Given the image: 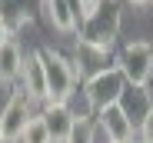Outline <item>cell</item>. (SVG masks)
Masks as SVG:
<instances>
[{"label":"cell","mask_w":153,"mask_h":143,"mask_svg":"<svg viewBox=\"0 0 153 143\" xmlns=\"http://www.w3.org/2000/svg\"><path fill=\"white\" fill-rule=\"evenodd\" d=\"M120 27V7L117 0H100L80 23V43L90 50H110V43Z\"/></svg>","instance_id":"6da1fadb"},{"label":"cell","mask_w":153,"mask_h":143,"mask_svg":"<svg viewBox=\"0 0 153 143\" xmlns=\"http://www.w3.org/2000/svg\"><path fill=\"white\" fill-rule=\"evenodd\" d=\"M40 67L47 80V103H67L76 93V67L57 50H40Z\"/></svg>","instance_id":"7a4b0ae2"},{"label":"cell","mask_w":153,"mask_h":143,"mask_svg":"<svg viewBox=\"0 0 153 143\" xmlns=\"http://www.w3.org/2000/svg\"><path fill=\"white\" fill-rule=\"evenodd\" d=\"M117 70L123 73L126 87H146L150 77H153V47L143 43V40L126 43L117 57Z\"/></svg>","instance_id":"3957f363"},{"label":"cell","mask_w":153,"mask_h":143,"mask_svg":"<svg viewBox=\"0 0 153 143\" xmlns=\"http://www.w3.org/2000/svg\"><path fill=\"white\" fill-rule=\"evenodd\" d=\"M123 90H126V80H123V73H120L117 67L100 70V73L87 77V83H83V93H87V100H90L93 113H100V110H107V107L120 103Z\"/></svg>","instance_id":"277c9868"},{"label":"cell","mask_w":153,"mask_h":143,"mask_svg":"<svg viewBox=\"0 0 153 143\" xmlns=\"http://www.w3.org/2000/svg\"><path fill=\"white\" fill-rule=\"evenodd\" d=\"M30 97L27 93H13V97L7 100V107L0 110V127H4V140L7 143H20V136H23V130H27V123H30V116H33V110H30Z\"/></svg>","instance_id":"5b68a950"},{"label":"cell","mask_w":153,"mask_h":143,"mask_svg":"<svg viewBox=\"0 0 153 143\" xmlns=\"http://www.w3.org/2000/svg\"><path fill=\"white\" fill-rule=\"evenodd\" d=\"M93 120H97L100 130L110 136V143H130V140H133V130H137V127L130 123V116L123 113L120 103H113V107H107V110L93 113Z\"/></svg>","instance_id":"8992f818"},{"label":"cell","mask_w":153,"mask_h":143,"mask_svg":"<svg viewBox=\"0 0 153 143\" xmlns=\"http://www.w3.org/2000/svg\"><path fill=\"white\" fill-rule=\"evenodd\" d=\"M40 120H43V127H47V133H50L53 143H67V136H70L73 127H76V116L70 113L67 103H43Z\"/></svg>","instance_id":"52a82bcc"},{"label":"cell","mask_w":153,"mask_h":143,"mask_svg":"<svg viewBox=\"0 0 153 143\" xmlns=\"http://www.w3.org/2000/svg\"><path fill=\"white\" fill-rule=\"evenodd\" d=\"M23 90L20 93H27L30 100H43L47 103V80H43V67H40V53H30V57H23Z\"/></svg>","instance_id":"ba28073f"},{"label":"cell","mask_w":153,"mask_h":143,"mask_svg":"<svg viewBox=\"0 0 153 143\" xmlns=\"http://www.w3.org/2000/svg\"><path fill=\"white\" fill-rule=\"evenodd\" d=\"M23 73V50L7 40L4 47H0V83H10V80H20Z\"/></svg>","instance_id":"9c48e42d"},{"label":"cell","mask_w":153,"mask_h":143,"mask_svg":"<svg viewBox=\"0 0 153 143\" xmlns=\"http://www.w3.org/2000/svg\"><path fill=\"white\" fill-rule=\"evenodd\" d=\"M43 4H47V13H50V20H53V27H57V30L70 33V30L80 27V17L70 10L67 0H43Z\"/></svg>","instance_id":"30bf717a"},{"label":"cell","mask_w":153,"mask_h":143,"mask_svg":"<svg viewBox=\"0 0 153 143\" xmlns=\"http://www.w3.org/2000/svg\"><path fill=\"white\" fill-rule=\"evenodd\" d=\"M20 143H53L50 133H47V127H43V120H40V113L30 116V123H27V130H23Z\"/></svg>","instance_id":"8fae6325"},{"label":"cell","mask_w":153,"mask_h":143,"mask_svg":"<svg viewBox=\"0 0 153 143\" xmlns=\"http://www.w3.org/2000/svg\"><path fill=\"white\" fill-rule=\"evenodd\" d=\"M93 130H97L93 120H76V127L67 136V143H93Z\"/></svg>","instance_id":"7c38bea8"},{"label":"cell","mask_w":153,"mask_h":143,"mask_svg":"<svg viewBox=\"0 0 153 143\" xmlns=\"http://www.w3.org/2000/svg\"><path fill=\"white\" fill-rule=\"evenodd\" d=\"M137 143H153V107L140 120V127H137Z\"/></svg>","instance_id":"4fadbf2b"},{"label":"cell","mask_w":153,"mask_h":143,"mask_svg":"<svg viewBox=\"0 0 153 143\" xmlns=\"http://www.w3.org/2000/svg\"><path fill=\"white\" fill-rule=\"evenodd\" d=\"M10 37H13V30H10V20H7V13H4V10H0V47H4Z\"/></svg>","instance_id":"5bb4252c"},{"label":"cell","mask_w":153,"mask_h":143,"mask_svg":"<svg viewBox=\"0 0 153 143\" xmlns=\"http://www.w3.org/2000/svg\"><path fill=\"white\" fill-rule=\"evenodd\" d=\"M80 4H83V10H87V13H90V10H93V7H97V4H100V0H80Z\"/></svg>","instance_id":"9a60e30c"},{"label":"cell","mask_w":153,"mask_h":143,"mask_svg":"<svg viewBox=\"0 0 153 143\" xmlns=\"http://www.w3.org/2000/svg\"><path fill=\"white\" fill-rule=\"evenodd\" d=\"M130 4H137V7H143V4H150V0H130Z\"/></svg>","instance_id":"2e32d148"},{"label":"cell","mask_w":153,"mask_h":143,"mask_svg":"<svg viewBox=\"0 0 153 143\" xmlns=\"http://www.w3.org/2000/svg\"><path fill=\"white\" fill-rule=\"evenodd\" d=\"M0 143H7V140H4V127H0Z\"/></svg>","instance_id":"e0dca14e"}]
</instances>
